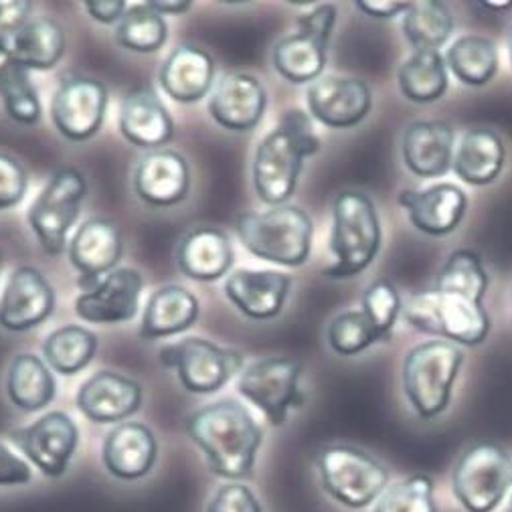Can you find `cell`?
<instances>
[{
  "mask_svg": "<svg viewBox=\"0 0 512 512\" xmlns=\"http://www.w3.org/2000/svg\"><path fill=\"white\" fill-rule=\"evenodd\" d=\"M187 432L217 476L229 480L251 476L264 432L239 401L223 399L199 409L191 415Z\"/></svg>",
  "mask_w": 512,
  "mask_h": 512,
  "instance_id": "cell-1",
  "label": "cell"
},
{
  "mask_svg": "<svg viewBox=\"0 0 512 512\" xmlns=\"http://www.w3.org/2000/svg\"><path fill=\"white\" fill-rule=\"evenodd\" d=\"M320 150L310 118L302 110H290L258 146L253 158V187L272 207L286 205L296 193L304 160Z\"/></svg>",
  "mask_w": 512,
  "mask_h": 512,
  "instance_id": "cell-2",
  "label": "cell"
},
{
  "mask_svg": "<svg viewBox=\"0 0 512 512\" xmlns=\"http://www.w3.org/2000/svg\"><path fill=\"white\" fill-rule=\"evenodd\" d=\"M235 227L241 243L255 258L288 268H300L308 260L314 225L300 207L280 205L264 213L243 211Z\"/></svg>",
  "mask_w": 512,
  "mask_h": 512,
  "instance_id": "cell-3",
  "label": "cell"
},
{
  "mask_svg": "<svg viewBox=\"0 0 512 512\" xmlns=\"http://www.w3.org/2000/svg\"><path fill=\"white\" fill-rule=\"evenodd\" d=\"M381 221L375 203L357 191L340 193L332 205L330 249L336 264L324 270L332 280H347L365 272L381 249Z\"/></svg>",
  "mask_w": 512,
  "mask_h": 512,
  "instance_id": "cell-4",
  "label": "cell"
},
{
  "mask_svg": "<svg viewBox=\"0 0 512 512\" xmlns=\"http://www.w3.org/2000/svg\"><path fill=\"white\" fill-rule=\"evenodd\" d=\"M464 353L448 340H430L411 349L403 363V391L421 419L442 415L450 401Z\"/></svg>",
  "mask_w": 512,
  "mask_h": 512,
  "instance_id": "cell-5",
  "label": "cell"
},
{
  "mask_svg": "<svg viewBox=\"0 0 512 512\" xmlns=\"http://www.w3.org/2000/svg\"><path fill=\"white\" fill-rule=\"evenodd\" d=\"M403 314L419 332L464 347L482 345L490 330V318L480 302L436 288L411 296Z\"/></svg>",
  "mask_w": 512,
  "mask_h": 512,
  "instance_id": "cell-6",
  "label": "cell"
},
{
  "mask_svg": "<svg viewBox=\"0 0 512 512\" xmlns=\"http://www.w3.org/2000/svg\"><path fill=\"white\" fill-rule=\"evenodd\" d=\"M324 490L349 508H365L389 484L387 468L367 452L351 446H330L318 456Z\"/></svg>",
  "mask_w": 512,
  "mask_h": 512,
  "instance_id": "cell-7",
  "label": "cell"
},
{
  "mask_svg": "<svg viewBox=\"0 0 512 512\" xmlns=\"http://www.w3.org/2000/svg\"><path fill=\"white\" fill-rule=\"evenodd\" d=\"M88 195V181L75 166L59 168L29 209V225L47 255H59L67 247V231L73 227L81 203Z\"/></svg>",
  "mask_w": 512,
  "mask_h": 512,
  "instance_id": "cell-8",
  "label": "cell"
},
{
  "mask_svg": "<svg viewBox=\"0 0 512 512\" xmlns=\"http://www.w3.org/2000/svg\"><path fill=\"white\" fill-rule=\"evenodd\" d=\"M452 488L468 512H492L512 488V460L496 444L468 448L452 474Z\"/></svg>",
  "mask_w": 512,
  "mask_h": 512,
  "instance_id": "cell-9",
  "label": "cell"
},
{
  "mask_svg": "<svg viewBox=\"0 0 512 512\" xmlns=\"http://www.w3.org/2000/svg\"><path fill=\"white\" fill-rule=\"evenodd\" d=\"M162 367L177 369L181 385L189 393H215L227 385L243 367V357L221 349L205 338H185L183 343L160 349Z\"/></svg>",
  "mask_w": 512,
  "mask_h": 512,
  "instance_id": "cell-10",
  "label": "cell"
},
{
  "mask_svg": "<svg viewBox=\"0 0 512 512\" xmlns=\"http://www.w3.org/2000/svg\"><path fill=\"white\" fill-rule=\"evenodd\" d=\"M336 25V9L320 5L298 19V31L274 47L276 71L292 83L316 81L326 65L330 33Z\"/></svg>",
  "mask_w": 512,
  "mask_h": 512,
  "instance_id": "cell-11",
  "label": "cell"
},
{
  "mask_svg": "<svg viewBox=\"0 0 512 512\" xmlns=\"http://www.w3.org/2000/svg\"><path fill=\"white\" fill-rule=\"evenodd\" d=\"M302 363L288 357H270L249 365L239 377V393L260 407L272 425H284L288 411L304 403L298 387Z\"/></svg>",
  "mask_w": 512,
  "mask_h": 512,
  "instance_id": "cell-12",
  "label": "cell"
},
{
  "mask_svg": "<svg viewBox=\"0 0 512 512\" xmlns=\"http://www.w3.org/2000/svg\"><path fill=\"white\" fill-rule=\"evenodd\" d=\"M108 90L98 79L73 77L59 85L51 102L55 128L67 140L83 142L96 136L104 124Z\"/></svg>",
  "mask_w": 512,
  "mask_h": 512,
  "instance_id": "cell-13",
  "label": "cell"
},
{
  "mask_svg": "<svg viewBox=\"0 0 512 512\" xmlns=\"http://www.w3.org/2000/svg\"><path fill=\"white\" fill-rule=\"evenodd\" d=\"M11 438L45 476L59 478L69 468L79 442V432L67 413L51 411L31 423L29 428L13 432Z\"/></svg>",
  "mask_w": 512,
  "mask_h": 512,
  "instance_id": "cell-14",
  "label": "cell"
},
{
  "mask_svg": "<svg viewBox=\"0 0 512 512\" xmlns=\"http://www.w3.org/2000/svg\"><path fill=\"white\" fill-rule=\"evenodd\" d=\"M310 114L328 128H351L361 124L371 108V88L357 77H322L306 92Z\"/></svg>",
  "mask_w": 512,
  "mask_h": 512,
  "instance_id": "cell-15",
  "label": "cell"
},
{
  "mask_svg": "<svg viewBox=\"0 0 512 512\" xmlns=\"http://www.w3.org/2000/svg\"><path fill=\"white\" fill-rule=\"evenodd\" d=\"M142 276L132 268H118L90 290L79 294L75 312L92 324H118L132 320L138 312Z\"/></svg>",
  "mask_w": 512,
  "mask_h": 512,
  "instance_id": "cell-16",
  "label": "cell"
},
{
  "mask_svg": "<svg viewBox=\"0 0 512 512\" xmlns=\"http://www.w3.org/2000/svg\"><path fill=\"white\" fill-rule=\"evenodd\" d=\"M268 106V94L264 83L243 71H233L221 77L209 102V114L213 120L231 130L247 132L258 126Z\"/></svg>",
  "mask_w": 512,
  "mask_h": 512,
  "instance_id": "cell-17",
  "label": "cell"
},
{
  "mask_svg": "<svg viewBox=\"0 0 512 512\" xmlns=\"http://www.w3.org/2000/svg\"><path fill=\"white\" fill-rule=\"evenodd\" d=\"M122 258L120 229L110 219L85 221L69 243V262L79 272L81 292L112 274Z\"/></svg>",
  "mask_w": 512,
  "mask_h": 512,
  "instance_id": "cell-18",
  "label": "cell"
},
{
  "mask_svg": "<svg viewBox=\"0 0 512 512\" xmlns=\"http://www.w3.org/2000/svg\"><path fill=\"white\" fill-rule=\"evenodd\" d=\"M55 308V292L45 276L23 266L13 272L0 298V326L9 332H27L43 324Z\"/></svg>",
  "mask_w": 512,
  "mask_h": 512,
  "instance_id": "cell-19",
  "label": "cell"
},
{
  "mask_svg": "<svg viewBox=\"0 0 512 512\" xmlns=\"http://www.w3.org/2000/svg\"><path fill=\"white\" fill-rule=\"evenodd\" d=\"M397 203L409 213L411 225L430 237H446L454 233L466 217L468 197L456 185H434L430 189L399 193Z\"/></svg>",
  "mask_w": 512,
  "mask_h": 512,
  "instance_id": "cell-20",
  "label": "cell"
},
{
  "mask_svg": "<svg viewBox=\"0 0 512 512\" xmlns=\"http://www.w3.org/2000/svg\"><path fill=\"white\" fill-rule=\"evenodd\" d=\"M189 185V164L185 156L175 150H150L136 166L134 191L148 205H177L187 197Z\"/></svg>",
  "mask_w": 512,
  "mask_h": 512,
  "instance_id": "cell-21",
  "label": "cell"
},
{
  "mask_svg": "<svg viewBox=\"0 0 512 512\" xmlns=\"http://www.w3.org/2000/svg\"><path fill=\"white\" fill-rule=\"evenodd\" d=\"M403 162L421 179H440L454 166V130L446 122H413L401 142Z\"/></svg>",
  "mask_w": 512,
  "mask_h": 512,
  "instance_id": "cell-22",
  "label": "cell"
},
{
  "mask_svg": "<svg viewBox=\"0 0 512 512\" xmlns=\"http://www.w3.org/2000/svg\"><path fill=\"white\" fill-rule=\"evenodd\" d=\"M142 387L138 381L112 371H100L85 381L77 393L79 411L98 423H116L140 409Z\"/></svg>",
  "mask_w": 512,
  "mask_h": 512,
  "instance_id": "cell-23",
  "label": "cell"
},
{
  "mask_svg": "<svg viewBox=\"0 0 512 512\" xmlns=\"http://www.w3.org/2000/svg\"><path fill=\"white\" fill-rule=\"evenodd\" d=\"M292 278L282 272L237 270L225 280L227 298L253 320L276 318L288 298Z\"/></svg>",
  "mask_w": 512,
  "mask_h": 512,
  "instance_id": "cell-24",
  "label": "cell"
},
{
  "mask_svg": "<svg viewBox=\"0 0 512 512\" xmlns=\"http://www.w3.org/2000/svg\"><path fill=\"white\" fill-rule=\"evenodd\" d=\"M158 79L162 90L175 102L195 104L213 88L215 61L199 47L181 45L162 63Z\"/></svg>",
  "mask_w": 512,
  "mask_h": 512,
  "instance_id": "cell-25",
  "label": "cell"
},
{
  "mask_svg": "<svg viewBox=\"0 0 512 512\" xmlns=\"http://www.w3.org/2000/svg\"><path fill=\"white\" fill-rule=\"evenodd\" d=\"M120 132L140 148H160L173 138L175 124L150 88L130 92L120 108Z\"/></svg>",
  "mask_w": 512,
  "mask_h": 512,
  "instance_id": "cell-26",
  "label": "cell"
},
{
  "mask_svg": "<svg viewBox=\"0 0 512 512\" xmlns=\"http://www.w3.org/2000/svg\"><path fill=\"white\" fill-rule=\"evenodd\" d=\"M156 440L144 423L128 421L108 434L104 444V464L120 480H138L146 476L156 460Z\"/></svg>",
  "mask_w": 512,
  "mask_h": 512,
  "instance_id": "cell-27",
  "label": "cell"
},
{
  "mask_svg": "<svg viewBox=\"0 0 512 512\" xmlns=\"http://www.w3.org/2000/svg\"><path fill=\"white\" fill-rule=\"evenodd\" d=\"M177 262L187 278L215 282L233 266V247L229 237L219 229H193L179 243Z\"/></svg>",
  "mask_w": 512,
  "mask_h": 512,
  "instance_id": "cell-28",
  "label": "cell"
},
{
  "mask_svg": "<svg viewBox=\"0 0 512 512\" xmlns=\"http://www.w3.org/2000/svg\"><path fill=\"white\" fill-rule=\"evenodd\" d=\"M199 318V302L193 292L183 286L158 288L144 310L140 336L146 340L166 338L191 328Z\"/></svg>",
  "mask_w": 512,
  "mask_h": 512,
  "instance_id": "cell-29",
  "label": "cell"
},
{
  "mask_svg": "<svg viewBox=\"0 0 512 512\" xmlns=\"http://www.w3.org/2000/svg\"><path fill=\"white\" fill-rule=\"evenodd\" d=\"M506 158L500 136L486 128H474L464 134L454 154V170L458 179L474 187H486L498 179Z\"/></svg>",
  "mask_w": 512,
  "mask_h": 512,
  "instance_id": "cell-30",
  "label": "cell"
},
{
  "mask_svg": "<svg viewBox=\"0 0 512 512\" xmlns=\"http://www.w3.org/2000/svg\"><path fill=\"white\" fill-rule=\"evenodd\" d=\"M401 94L413 104H434L448 92V65L440 51H415L397 73Z\"/></svg>",
  "mask_w": 512,
  "mask_h": 512,
  "instance_id": "cell-31",
  "label": "cell"
},
{
  "mask_svg": "<svg viewBox=\"0 0 512 512\" xmlns=\"http://www.w3.org/2000/svg\"><path fill=\"white\" fill-rule=\"evenodd\" d=\"M65 51V33L51 19H31L11 41V59L27 71L51 69Z\"/></svg>",
  "mask_w": 512,
  "mask_h": 512,
  "instance_id": "cell-32",
  "label": "cell"
},
{
  "mask_svg": "<svg viewBox=\"0 0 512 512\" xmlns=\"http://www.w3.org/2000/svg\"><path fill=\"white\" fill-rule=\"evenodd\" d=\"M7 391L11 401L23 411H39L55 399V379L35 355H19L11 363Z\"/></svg>",
  "mask_w": 512,
  "mask_h": 512,
  "instance_id": "cell-33",
  "label": "cell"
},
{
  "mask_svg": "<svg viewBox=\"0 0 512 512\" xmlns=\"http://www.w3.org/2000/svg\"><path fill=\"white\" fill-rule=\"evenodd\" d=\"M98 351V336L77 324L51 332L43 345L47 365L61 375H75L88 367Z\"/></svg>",
  "mask_w": 512,
  "mask_h": 512,
  "instance_id": "cell-34",
  "label": "cell"
},
{
  "mask_svg": "<svg viewBox=\"0 0 512 512\" xmlns=\"http://www.w3.org/2000/svg\"><path fill=\"white\" fill-rule=\"evenodd\" d=\"M454 31L450 9L438 0L411 3L403 17V35L415 51H440Z\"/></svg>",
  "mask_w": 512,
  "mask_h": 512,
  "instance_id": "cell-35",
  "label": "cell"
},
{
  "mask_svg": "<svg viewBox=\"0 0 512 512\" xmlns=\"http://www.w3.org/2000/svg\"><path fill=\"white\" fill-rule=\"evenodd\" d=\"M446 65L462 83L470 88H482L498 71V51L490 39L466 35L450 45Z\"/></svg>",
  "mask_w": 512,
  "mask_h": 512,
  "instance_id": "cell-36",
  "label": "cell"
},
{
  "mask_svg": "<svg viewBox=\"0 0 512 512\" xmlns=\"http://www.w3.org/2000/svg\"><path fill=\"white\" fill-rule=\"evenodd\" d=\"M436 290L460 294L474 302L484 300L488 290V274L482 266V258L472 249L454 251L436 280Z\"/></svg>",
  "mask_w": 512,
  "mask_h": 512,
  "instance_id": "cell-37",
  "label": "cell"
},
{
  "mask_svg": "<svg viewBox=\"0 0 512 512\" xmlns=\"http://www.w3.org/2000/svg\"><path fill=\"white\" fill-rule=\"evenodd\" d=\"M168 37V27L162 15L152 11L148 5L132 7L124 13L116 25V41L124 49L136 53L158 51Z\"/></svg>",
  "mask_w": 512,
  "mask_h": 512,
  "instance_id": "cell-38",
  "label": "cell"
},
{
  "mask_svg": "<svg viewBox=\"0 0 512 512\" xmlns=\"http://www.w3.org/2000/svg\"><path fill=\"white\" fill-rule=\"evenodd\" d=\"M0 98L15 122L33 126L41 120V102L31 75L15 61L0 71Z\"/></svg>",
  "mask_w": 512,
  "mask_h": 512,
  "instance_id": "cell-39",
  "label": "cell"
},
{
  "mask_svg": "<svg viewBox=\"0 0 512 512\" xmlns=\"http://www.w3.org/2000/svg\"><path fill=\"white\" fill-rule=\"evenodd\" d=\"M375 512H438L434 480L425 474H415L389 486L379 496Z\"/></svg>",
  "mask_w": 512,
  "mask_h": 512,
  "instance_id": "cell-40",
  "label": "cell"
},
{
  "mask_svg": "<svg viewBox=\"0 0 512 512\" xmlns=\"http://www.w3.org/2000/svg\"><path fill=\"white\" fill-rule=\"evenodd\" d=\"M379 343V336L369 318L361 312H343L328 326V345L336 355L353 357Z\"/></svg>",
  "mask_w": 512,
  "mask_h": 512,
  "instance_id": "cell-41",
  "label": "cell"
},
{
  "mask_svg": "<svg viewBox=\"0 0 512 512\" xmlns=\"http://www.w3.org/2000/svg\"><path fill=\"white\" fill-rule=\"evenodd\" d=\"M401 312V298L389 280H377L363 294V314L369 318L379 340H387Z\"/></svg>",
  "mask_w": 512,
  "mask_h": 512,
  "instance_id": "cell-42",
  "label": "cell"
},
{
  "mask_svg": "<svg viewBox=\"0 0 512 512\" xmlns=\"http://www.w3.org/2000/svg\"><path fill=\"white\" fill-rule=\"evenodd\" d=\"M27 193V173L17 158L0 152V211L23 201Z\"/></svg>",
  "mask_w": 512,
  "mask_h": 512,
  "instance_id": "cell-43",
  "label": "cell"
},
{
  "mask_svg": "<svg viewBox=\"0 0 512 512\" xmlns=\"http://www.w3.org/2000/svg\"><path fill=\"white\" fill-rule=\"evenodd\" d=\"M207 512H264V508L245 484L231 482L217 490Z\"/></svg>",
  "mask_w": 512,
  "mask_h": 512,
  "instance_id": "cell-44",
  "label": "cell"
},
{
  "mask_svg": "<svg viewBox=\"0 0 512 512\" xmlns=\"http://www.w3.org/2000/svg\"><path fill=\"white\" fill-rule=\"evenodd\" d=\"M31 480V468L15 456L11 450H7L0 444V484L3 486H15V484H27Z\"/></svg>",
  "mask_w": 512,
  "mask_h": 512,
  "instance_id": "cell-45",
  "label": "cell"
},
{
  "mask_svg": "<svg viewBox=\"0 0 512 512\" xmlns=\"http://www.w3.org/2000/svg\"><path fill=\"white\" fill-rule=\"evenodd\" d=\"M33 3L23 0V3H0V33H19L31 19Z\"/></svg>",
  "mask_w": 512,
  "mask_h": 512,
  "instance_id": "cell-46",
  "label": "cell"
},
{
  "mask_svg": "<svg viewBox=\"0 0 512 512\" xmlns=\"http://www.w3.org/2000/svg\"><path fill=\"white\" fill-rule=\"evenodd\" d=\"M83 5L92 19H96L98 23H104V25H114V23L118 25L120 19L124 17V13L128 11L124 0H88V3H83Z\"/></svg>",
  "mask_w": 512,
  "mask_h": 512,
  "instance_id": "cell-47",
  "label": "cell"
},
{
  "mask_svg": "<svg viewBox=\"0 0 512 512\" xmlns=\"http://www.w3.org/2000/svg\"><path fill=\"white\" fill-rule=\"evenodd\" d=\"M411 3H373V0H359L357 9L373 19H393L409 9Z\"/></svg>",
  "mask_w": 512,
  "mask_h": 512,
  "instance_id": "cell-48",
  "label": "cell"
},
{
  "mask_svg": "<svg viewBox=\"0 0 512 512\" xmlns=\"http://www.w3.org/2000/svg\"><path fill=\"white\" fill-rule=\"evenodd\" d=\"M152 11H156L158 15H181V13H187L191 9L193 3H189V0H150V3H146Z\"/></svg>",
  "mask_w": 512,
  "mask_h": 512,
  "instance_id": "cell-49",
  "label": "cell"
},
{
  "mask_svg": "<svg viewBox=\"0 0 512 512\" xmlns=\"http://www.w3.org/2000/svg\"><path fill=\"white\" fill-rule=\"evenodd\" d=\"M11 61V43L7 41V35L0 33V71H3Z\"/></svg>",
  "mask_w": 512,
  "mask_h": 512,
  "instance_id": "cell-50",
  "label": "cell"
},
{
  "mask_svg": "<svg viewBox=\"0 0 512 512\" xmlns=\"http://www.w3.org/2000/svg\"><path fill=\"white\" fill-rule=\"evenodd\" d=\"M486 9H492V11H506V9H510L512 7V3H482Z\"/></svg>",
  "mask_w": 512,
  "mask_h": 512,
  "instance_id": "cell-51",
  "label": "cell"
},
{
  "mask_svg": "<svg viewBox=\"0 0 512 512\" xmlns=\"http://www.w3.org/2000/svg\"><path fill=\"white\" fill-rule=\"evenodd\" d=\"M508 55H510V63H512V29H510V35H508Z\"/></svg>",
  "mask_w": 512,
  "mask_h": 512,
  "instance_id": "cell-52",
  "label": "cell"
},
{
  "mask_svg": "<svg viewBox=\"0 0 512 512\" xmlns=\"http://www.w3.org/2000/svg\"><path fill=\"white\" fill-rule=\"evenodd\" d=\"M506 512H512V488H510V496H508V506H506Z\"/></svg>",
  "mask_w": 512,
  "mask_h": 512,
  "instance_id": "cell-53",
  "label": "cell"
},
{
  "mask_svg": "<svg viewBox=\"0 0 512 512\" xmlns=\"http://www.w3.org/2000/svg\"><path fill=\"white\" fill-rule=\"evenodd\" d=\"M3 266H5V255L0 251V272H3Z\"/></svg>",
  "mask_w": 512,
  "mask_h": 512,
  "instance_id": "cell-54",
  "label": "cell"
}]
</instances>
